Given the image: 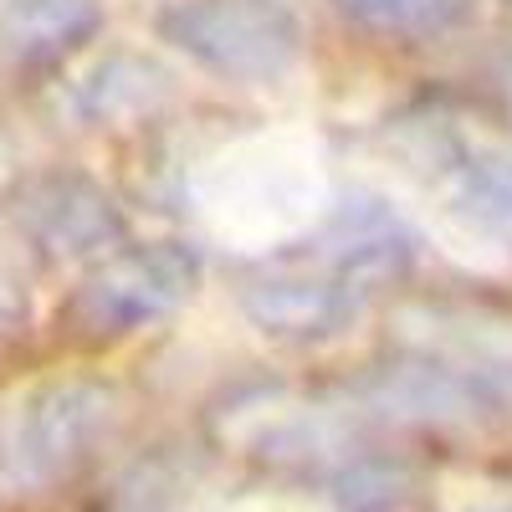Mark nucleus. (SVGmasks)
Returning <instances> with one entry per match:
<instances>
[{
  "label": "nucleus",
  "instance_id": "nucleus-8",
  "mask_svg": "<svg viewBox=\"0 0 512 512\" xmlns=\"http://www.w3.org/2000/svg\"><path fill=\"white\" fill-rule=\"evenodd\" d=\"M333 16L379 41H446L477 21V0H328Z\"/></svg>",
  "mask_w": 512,
  "mask_h": 512
},
{
  "label": "nucleus",
  "instance_id": "nucleus-5",
  "mask_svg": "<svg viewBox=\"0 0 512 512\" xmlns=\"http://www.w3.org/2000/svg\"><path fill=\"white\" fill-rule=\"evenodd\" d=\"M159 36L236 88L282 82L303 57V21L287 0H175L159 11Z\"/></svg>",
  "mask_w": 512,
  "mask_h": 512
},
{
  "label": "nucleus",
  "instance_id": "nucleus-6",
  "mask_svg": "<svg viewBox=\"0 0 512 512\" xmlns=\"http://www.w3.org/2000/svg\"><path fill=\"white\" fill-rule=\"evenodd\" d=\"M16 226L52 262H88V256L98 262V256L123 246L118 200L93 175H77V169L36 175L16 195Z\"/></svg>",
  "mask_w": 512,
  "mask_h": 512
},
{
  "label": "nucleus",
  "instance_id": "nucleus-2",
  "mask_svg": "<svg viewBox=\"0 0 512 512\" xmlns=\"http://www.w3.org/2000/svg\"><path fill=\"white\" fill-rule=\"evenodd\" d=\"M390 144L461 231L512 251V128L456 103H415L390 123Z\"/></svg>",
  "mask_w": 512,
  "mask_h": 512
},
{
  "label": "nucleus",
  "instance_id": "nucleus-10",
  "mask_svg": "<svg viewBox=\"0 0 512 512\" xmlns=\"http://www.w3.org/2000/svg\"><path fill=\"white\" fill-rule=\"evenodd\" d=\"M482 512H497V507H482Z\"/></svg>",
  "mask_w": 512,
  "mask_h": 512
},
{
  "label": "nucleus",
  "instance_id": "nucleus-3",
  "mask_svg": "<svg viewBox=\"0 0 512 512\" xmlns=\"http://www.w3.org/2000/svg\"><path fill=\"white\" fill-rule=\"evenodd\" d=\"M123 415V390L103 374H47L0 400V482L47 492L88 461Z\"/></svg>",
  "mask_w": 512,
  "mask_h": 512
},
{
  "label": "nucleus",
  "instance_id": "nucleus-4",
  "mask_svg": "<svg viewBox=\"0 0 512 512\" xmlns=\"http://www.w3.org/2000/svg\"><path fill=\"white\" fill-rule=\"evenodd\" d=\"M200 251L185 241L118 246L72 282L57 308V333L72 349H113L175 318L200 292Z\"/></svg>",
  "mask_w": 512,
  "mask_h": 512
},
{
  "label": "nucleus",
  "instance_id": "nucleus-7",
  "mask_svg": "<svg viewBox=\"0 0 512 512\" xmlns=\"http://www.w3.org/2000/svg\"><path fill=\"white\" fill-rule=\"evenodd\" d=\"M103 31V0H0V57L47 72Z\"/></svg>",
  "mask_w": 512,
  "mask_h": 512
},
{
  "label": "nucleus",
  "instance_id": "nucleus-9",
  "mask_svg": "<svg viewBox=\"0 0 512 512\" xmlns=\"http://www.w3.org/2000/svg\"><path fill=\"white\" fill-rule=\"evenodd\" d=\"M169 98V77L144 62V57H113L93 72V82L82 88V113L108 123V118H149Z\"/></svg>",
  "mask_w": 512,
  "mask_h": 512
},
{
  "label": "nucleus",
  "instance_id": "nucleus-1",
  "mask_svg": "<svg viewBox=\"0 0 512 512\" xmlns=\"http://www.w3.org/2000/svg\"><path fill=\"white\" fill-rule=\"evenodd\" d=\"M415 256L420 236L400 210L374 190H349L303 241L256 256L236 277V303L267 338L297 349L333 344L369 313L374 297L415 272Z\"/></svg>",
  "mask_w": 512,
  "mask_h": 512
}]
</instances>
